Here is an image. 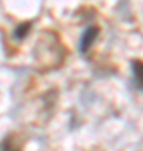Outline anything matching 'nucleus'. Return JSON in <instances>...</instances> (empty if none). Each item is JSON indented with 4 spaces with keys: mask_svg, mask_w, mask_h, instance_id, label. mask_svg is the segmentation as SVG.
Masks as SVG:
<instances>
[{
    "mask_svg": "<svg viewBox=\"0 0 143 151\" xmlns=\"http://www.w3.org/2000/svg\"><path fill=\"white\" fill-rule=\"evenodd\" d=\"M0 151H22V143H17L15 134H10L5 139H2Z\"/></svg>",
    "mask_w": 143,
    "mask_h": 151,
    "instance_id": "3",
    "label": "nucleus"
},
{
    "mask_svg": "<svg viewBox=\"0 0 143 151\" xmlns=\"http://www.w3.org/2000/svg\"><path fill=\"white\" fill-rule=\"evenodd\" d=\"M131 69H133L135 84H136V87L140 89V91H143V60H133Z\"/></svg>",
    "mask_w": 143,
    "mask_h": 151,
    "instance_id": "2",
    "label": "nucleus"
},
{
    "mask_svg": "<svg viewBox=\"0 0 143 151\" xmlns=\"http://www.w3.org/2000/svg\"><path fill=\"white\" fill-rule=\"evenodd\" d=\"M30 27H32V22H22V24H20V25H17V29L14 30V37L19 39V40L24 39L29 34Z\"/></svg>",
    "mask_w": 143,
    "mask_h": 151,
    "instance_id": "4",
    "label": "nucleus"
},
{
    "mask_svg": "<svg viewBox=\"0 0 143 151\" xmlns=\"http://www.w3.org/2000/svg\"><path fill=\"white\" fill-rule=\"evenodd\" d=\"M98 35H99V29L96 27V25H91V27H88V29L83 32L81 39H79V50H81L83 54H86L89 49H91V45L96 42Z\"/></svg>",
    "mask_w": 143,
    "mask_h": 151,
    "instance_id": "1",
    "label": "nucleus"
}]
</instances>
